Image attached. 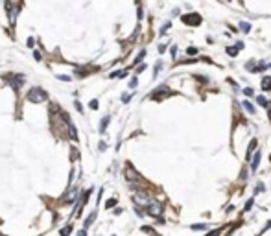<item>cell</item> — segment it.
I'll return each instance as SVG.
<instances>
[{
    "instance_id": "26",
    "label": "cell",
    "mask_w": 271,
    "mask_h": 236,
    "mask_svg": "<svg viewBox=\"0 0 271 236\" xmlns=\"http://www.w3.org/2000/svg\"><path fill=\"white\" fill-rule=\"evenodd\" d=\"M122 100H124V102H129V100H131V96H129V94H124Z\"/></svg>"
},
{
    "instance_id": "20",
    "label": "cell",
    "mask_w": 271,
    "mask_h": 236,
    "mask_svg": "<svg viewBox=\"0 0 271 236\" xmlns=\"http://www.w3.org/2000/svg\"><path fill=\"white\" fill-rule=\"evenodd\" d=\"M186 54H190V56H194V54H197V48H194V46H192V48H188V50H186Z\"/></svg>"
},
{
    "instance_id": "24",
    "label": "cell",
    "mask_w": 271,
    "mask_h": 236,
    "mask_svg": "<svg viewBox=\"0 0 271 236\" xmlns=\"http://www.w3.org/2000/svg\"><path fill=\"white\" fill-rule=\"evenodd\" d=\"M90 107H92V109H98V100H92V102H90Z\"/></svg>"
},
{
    "instance_id": "25",
    "label": "cell",
    "mask_w": 271,
    "mask_h": 236,
    "mask_svg": "<svg viewBox=\"0 0 271 236\" xmlns=\"http://www.w3.org/2000/svg\"><path fill=\"white\" fill-rule=\"evenodd\" d=\"M251 207H253V199H249V201H247V205H245V210H249Z\"/></svg>"
},
{
    "instance_id": "3",
    "label": "cell",
    "mask_w": 271,
    "mask_h": 236,
    "mask_svg": "<svg viewBox=\"0 0 271 236\" xmlns=\"http://www.w3.org/2000/svg\"><path fill=\"white\" fill-rule=\"evenodd\" d=\"M183 22L188 24V26H197V24H201V15H197V13L183 15Z\"/></svg>"
},
{
    "instance_id": "27",
    "label": "cell",
    "mask_w": 271,
    "mask_h": 236,
    "mask_svg": "<svg viewBox=\"0 0 271 236\" xmlns=\"http://www.w3.org/2000/svg\"><path fill=\"white\" fill-rule=\"evenodd\" d=\"M33 43H35V41H33V39H32V37H30V39H28V46H30V48H32V46H33Z\"/></svg>"
},
{
    "instance_id": "19",
    "label": "cell",
    "mask_w": 271,
    "mask_h": 236,
    "mask_svg": "<svg viewBox=\"0 0 271 236\" xmlns=\"http://www.w3.org/2000/svg\"><path fill=\"white\" fill-rule=\"evenodd\" d=\"M114 205H116V199H109V201L105 203V207H107V208H111V207H114Z\"/></svg>"
},
{
    "instance_id": "6",
    "label": "cell",
    "mask_w": 271,
    "mask_h": 236,
    "mask_svg": "<svg viewBox=\"0 0 271 236\" xmlns=\"http://www.w3.org/2000/svg\"><path fill=\"white\" fill-rule=\"evenodd\" d=\"M125 177H127V181H138L140 175L133 170V166H127V168H125Z\"/></svg>"
},
{
    "instance_id": "23",
    "label": "cell",
    "mask_w": 271,
    "mask_h": 236,
    "mask_svg": "<svg viewBox=\"0 0 271 236\" xmlns=\"http://www.w3.org/2000/svg\"><path fill=\"white\" fill-rule=\"evenodd\" d=\"M219 233H221V230H219V229H218V230H212V233H208L207 236H219Z\"/></svg>"
},
{
    "instance_id": "7",
    "label": "cell",
    "mask_w": 271,
    "mask_h": 236,
    "mask_svg": "<svg viewBox=\"0 0 271 236\" xmlns=\"http://www.w3.org/2000/svg\"><path fill=\"white\" fill-rule=\"evenodd\" d=\"M78 194H79V190H68V194L63 197V201L65 203H72L74 199H78Z\"/></svg>"
},
{
    "instance_id": "12",
    "label": "cell",
    "mask_w": 271,
    "mask_h": 236,
    "mask_svg": "<svg viewBox=\"0 0 271 236\" xmlns=\"http://www.w3.org/2000/svg\"><path fill=\"white\" fill-rule=\"evenodd\" d=\"M243 107L247 109V113H251V114H254V107H253V105H251V102H247V100H245V102H243Z\"/></svg>"
},
{
    "instance_id": "11",
    "label": "cell",
    "mask_w": 271,
    "mask_h": 236,
    "mask_svg": "<svg viewBox=\"0 0 271 236\" xmlns=\"http://www.w3.org/2000/svg\"><path fill=\"white\" fill-rule=\"evenodd\" d=\"M254 148H257V140H251V144H249V149H247V155H245V159H249V155L254 151Z\"/></svg>"
},
{
    "instance_id": "10",
    "label": "cell",
    "mask_w": 271,
    "mask_h": 236,
    "mask_svg": "<svg viewBox=\"0 0 271 236\" xmlns=\"http://www.w3.org/2000/svg\"><path fill=\"white\" fill-rule=\"evenodd\" d=\"M260 159H262V153L258 151L257 155H254V160L251 162V170H257V168H258V162H260Z\"/></svg>"
},
{
    "instance_id": "21",
    "label": "cell",
    "mask_w": 271,
    "mask_h": 236,
    "mask_svg": "<svg viewBox=\"0 0 271 236\" xmlns=\"http://www.w3.org/2000/svg\"><path fill=\"white\" fill-rule=\"evenodd\" d=\"M137 83H138V81H137V78H133L131 81H129V87H131V89H135V87H137Z\"/></svg>"
},
{
    "instance_id": "15",
    "label": "cell",
    "mask_w": 271,
    "mask_h": 236,
    "mask_svg": "<svg viewBox=\"0 0 271 236\" xmlns=\"http://www.w3.org/2000/svg\"><path fill=\"white\" fill-rule=\"evenodd\" d=\"M94 218H96V212H92V214H90V216H89V218H87V219H85V229H87V227H89V225H90V223H92V219H94Z\"/></svg>"
},
{
    "instance_id": "18",
    "label": "cell",
    "mask_w": 271,
    "mask_h": 236,
    "mask_svg": "<svg viewBox=\"0 0 271 236\" xmlns=\"http://www.w3.org/2000/svg\"><path fill=\"white\" fill-rule=\"evenodd\" d=\"M192 229L194 230H199V229L203 230V229H207V225H205V223H197V225H192Z\"/></svg>"
},
{
    "instance_id": "22",
    "label": "cell",
    "mask_w": 271,
    "mask_h": 236,
    "mask_svg": "<svg viewBox=\"0 0 271 236\" xmlns=\"http://www.w3.org/2000/svg\"><path fill=\"white\" fill-rule=\"evenodd\" d=\"M258 192H264V184H262V183L257 184V194H258Z\"/></svg>"
},
{
    "instance_id": "9",
    "label": "cell",
    "mask_w": 271,
    "mask_h": 236,
    "mask_svg": "<svg viewBox=\"0 0 271 236\" xmlns=\"http://www.w3.org/2000/svg\"><path fill=\"white\" fill-rule=\"evenodd\" d=\"M262 89L264 90H271V76H265L262 79Z\"/></svg>"
},
{
    "instance_id": "2",
    "label": "cell",
    "mask_w": 271,
    "mask_h": 236,
    "mask_svg": "<svg viewBox=\"0 0 271 236\" xmlns=\"http://www.w3.org/2000/svg\"><path fill=\"white\" fill-rule=\"evenodd\" d=\"M170 94H172V90H170L166 85H162V87H159V89L151 94V100H157V102H160V100H164L166 96H170Z\"/></svg>"
},
{
    "instance_id": "16",
    "label": "cell",
    "mask_w": 271,
    "mask_h": 236,
    "mask_svg": "<svg viewBox=\"0 0 271 236\" xmlns=\"http://www.w3.org/2000/svg\"><path fill=\"white\" fill-rule=\"evenodd\" d=\"M70 233H72V227H70V225H67V227L61 229V236H68Z\"/></svg>"
},
{
    "instance_id": "17",
    "label": "cell",
    "mask_w": 271,
    "mask_h": 236,
    "mask_svg": "<svg viewBox=\"0 0 271 236\" xmlns=\"http://www.w3.org/2000/svg\"><path fill=\"white\" fill-rule=\"evenodd\" d=\"M240 28H242V32L247 33L249 30H251V24H249V22H242V24H240Z\"/></svg>"
},
{
    "instance_id": "14",
    "label": "cell",
    "mask_w": 271,
    "mask_h": 236,
    "mask_svg": "<svg viewBox=\"0 0 271 236\" xmlns=\"http://www.w3.org/2000/svg\"><path fill=\"white\" fill-rule=\"evenodd\" d=\"M257 102H258L260 105H262V107H269V103H268V100H265L264 96H258V98H257Z\"/></svg>"
},
{
    "instance_id": "4",
    "label": "cell",
    "mask_w": 271,
    "mask_h": 236,
    "mask_svg": "<svg viewBox=\"0 0 271 236\" xmlns=\"http://www.w3.org/2000/svg\"><path fill=\"white\" fill-rule=\"evenodd\" d=\"M162 205H159V203H149L148 205V214L149 216H153V218H159L160 214H162Z\"/></svg>"
},
{
    "instance_id": "13",
    "label": "cell",
    "mask_w": 271,
    "mask_h": 236,
    "mask_svg": "<svg viewBox=\"0 0 271 236\" xmlns=\"http://www.w3.org/2000/svg\"><path fill=\"white\" fill-rule=\"evenodd\" d=\"M107 125H109V116H105V118L102 120V125H100V131L103 133V131H105V127H107Z\"/></svg>"
},
{
    "instance_id": "1",
    "label": "cell",
    "mask_w": 271,
    "mask_h": 236,
    "mask_svg": "<svg viewBox=\"0 0 271 236\" xmlns=\"http://www.w3.org/2000/svg\"><path fill=\"white\" fill-rule=\"evenodd\" d=\"M28 102H32V103H43V102H46L48 100V94L44 92L43 89H39V87H33V89H30V92H28Z\"/></svg>"
},
{
    "instance_id": "8",
    "label": "cell",
    "mask_w": 271,
    "mask_h": 236,
    "mask_svg": "<svg viewBox=\"0 0 271 236\" xmlns=\"http://www.w3.org/2000/svg\"><path fill=\"white\" fill-rule=\"evenodd\" d=\"M135 201L140 203V205H149V199L144 194H137V195H135Z\"/></svg>"
},
{
    "instance_id": "5",
    "label": "cell",
    "mask_w": 271,
    "mask_h": 236,
    "mask_svg": "<svg viewBox=\"0 0 271 236\" xmlns=\"http://www.w3.org/2000/svg\"><path fill=\"white\" fill-rule=\"evenodd\" d=\"M6 79H8L9 83H11V87H13L15 90H19V89L22 87V83H24V76H21V74H17V76H13V78H9V76H8Z\"/></svg>"
},
{
    "instance_id": "28",
    "label": "cell",
    "mask_w": 271,
    "mask_h": 236,
    "mask_svg": "<svg viewBox=\"0 0 271 236\" xmlns=\"http://www.w3.org/2000/svg\"><path fill=\"white\" fill-rule=\"evenodd\" d=\"M78 236H87V233H85V230H79V233H78Z\"/></svg>"
}]
</instances>
